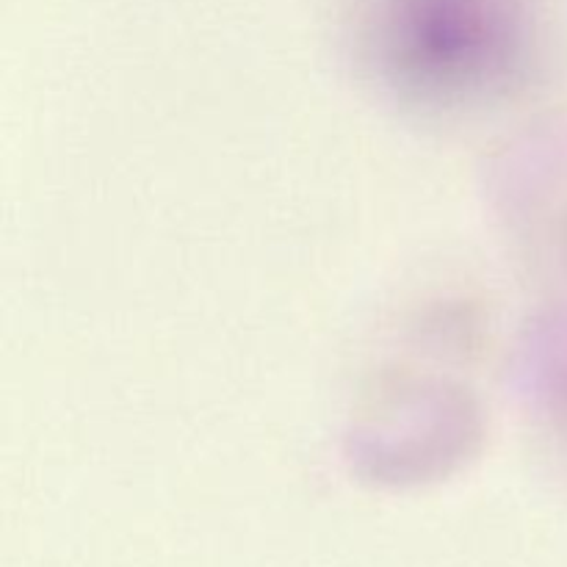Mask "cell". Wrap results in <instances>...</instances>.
<instances>
[{"mask_svg":"<svg viewBox=\"0 0 567 567\" xmlns=\"http://www.w3.org/2000/svg\"><path fill=\"white\" fill-rule=\"evenodd\" d=\"M377 75L424 103H468L507 86L526 50L524 0H371Z\"/></svg>","mask_w":567,"mask_h":567,"instance_id":"1","label":"cell"}]
</instances>
